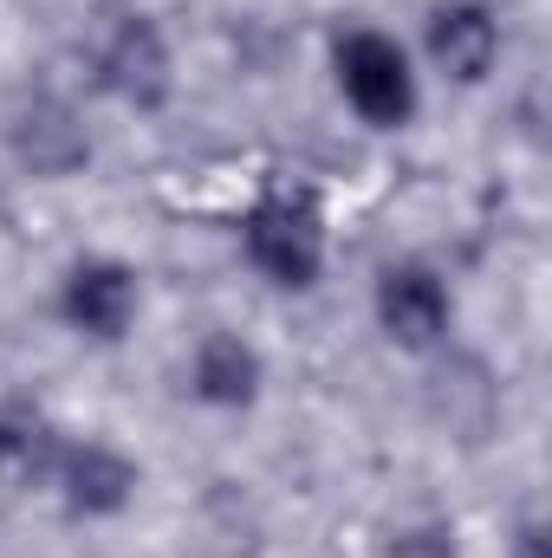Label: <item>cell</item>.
I'll use <instances>...</instances> for the list:
<instances>
[{
    "instance_id": "8fae6325",
    "label": "cell",
    "mask_w": 552,
    "mask_h": 558,
    "mask_svg": "<svg viewBox=\"0 0 552 558\" xmlns=\"http://www.w3.org/2000/svg\"><path fill=\"white\" fill-rule=\"evenodd\" d=\"M507 558H552V539H547V520H540V513H527V520L514 526Z\"/></svg>"
},
{
    "instance_id": "6da1fadb",
    "label": "cell",
    "mask_w": 552,
    "mask_h": 558,
    "mask_svg": "<svg viewBox=\"0 0 552 558\" xmlns=\"http://www.w3.org/2000/svg\"><path fill=\"white\" fill-rule=\"evenodd\" d=\"M235 254L267 292L305 299L332 274V208L312 182L267 175L235 215Z\"/></svg>"
},
{
    "instance_id": "30bf717a",
    "label": "cell",
    "mask_w": 552,
    "mask_h": 558,
    "mask_svg": "<svg viewBox=\"0 0 552 558\" xmlns=\"http://www.w3.org/2000/svg\"><path fill=\"white\" fill-rule=\"evenodd\" d=\"M65 428L46 416L33 397H0V487L13 494H46V474H52V454H59Z\"/></svg>"
},
{
    "instance_id": "3957f363",
    "label": "cell",
    "mask_w": 552,
    "mask_h": 558,
    "mask_svg": "<svg viewBox=\"0 0 552 558\" xmlns=\"http://www.w3.org/2000/svg\"><path fill=\"white\" fill-rule=\"evenodd\" d=\"M325 78H332L338 105L351 111V124H364L377 137L416 131L422 98H429V78L416 65L410 39L391 33V26H377V20L332 26V39H325Z\"/></svg>"
},
{
    "instance_id": "277c9868",
    "label": "cell",
    "mask_w": 552,
    "mask_h": 558,
    "mask_svg": "<svg viewBox=\"0 0 552 558\" xmlns=\"http://www.w3.org/2000/svg\"><path fill=\"white\" fill-rule=\"evenodd\" d=\"M0 149L33 182H72V175L92 169L98 137H92V118H85V105L72 92H59V85H20L0 105Z\"/></svg>"
},
{
    "instance_id": "7a4b0ae2",
    "label": "cell",
    "mask_w": 552,
    "mask_h": 558,
    "mask_svg": "<svg viewBox=\"0 0 552 558\" xmlns=\"http://www.w3.org/2000/svg\"><path fill=\"white\" fill-rule=\"evenodd\" d=\"M79 59H85V78L98 98H111L118 111L131 118H163L182 92V65H176V39L169 26L137 7V0H111L85 20V39H79Z\"/></svg>"
},
{
    "instance_id": "ba28073f",
    "label": "cell",
    "mask_w": 552,
    "mask_h": 558,
    "mask_svg": "<svg viewBox=\"0 0 552 558\" xmlns=\"http://www.w3.org/2000/svg\"><path fill=\"white\" fill-rule=\"evenodd\" d=\"M410 52L422 78L435 72L455 92H481V85H494V72L507 59V20L494 0H429Z\"/></svg>"
},
{
    "instance_id": "9c48e42d",
    "label": "cell",
    "mask_w": 552,
    "mask_h": 558,
    "mask_svg": "<svg viewBox=\"0 0 552 558\" xmlns=\"http://www.w3.org/2000/svg\"><path fill=\"white\" fill-rule=\"evenodd\" d=\"M267 384H274L267 351L235 325H208L182 351V397L202 416H254L267 403Z\"/></svg>"
},
{
    "instance_id": "8992f818",
    "label": "cell",
    "mask_w": 552,
    "mask_h": 558,
    "mask_svg": "<svg viewBox=\"0 0 552 558\" xmlns=\"http://www.w3.org/2000/svg\"><path fill=\"white\" fill-rule=\"evenodd\" d=\"M46 494L65 520L111 526L143 500V461L105 428H65V441L52 454V474H46Z\"/></svg>"
},
{
    "instance_id": "52a82bcc",
    "label": "cell",
    "mask_w": 552,
    "mask_h": 558,
    "mask_svg": "<svg viewBox=\"0 0 552 558\" xmlns=\"http://www.w3.org/2000/svg\"><path fill=\"white\" fill-rule=\"evenodd\" d=\"M52 318L92 351H118L143 318V274L124 254H72L52 279Z\"/></svg>"
},
{
    "instance_id": "5b68a950",
    "label": "cell",
    "mask_w": 552,
    "mask_h": 558,
    "mask_svg": "<svg viewBox=\"0 0 552 558\" xmlns=\"http://www.w3.org/2000/svg\"><path fill=\"white\" fill-rule=\"evenodd\" d=\"M371 325L404 357H442L461 325V299L448 274L422 254H397L371 274Z\"/></svg>"
}]
</instances>
